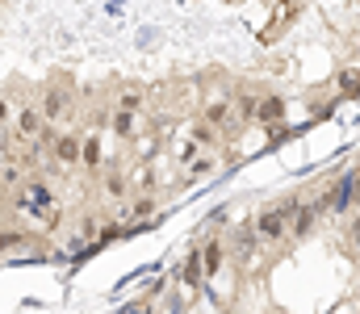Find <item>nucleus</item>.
I'll list each match as a JSON object with an SVG mask.
<instances>
[{"instance_id":"f257e3e1","label":"nucleus","mask_w":360,"mask_h":314,"mask_svg":"<svg viewBox=\"0 0 360 314\" xmlns=\"http://www.w3.org/2000/svg\"><path fill=\"white\" fill-rule=\"evenodd\" d=\"M38 109H42L46 126H68L76 117V89L68 80H46L38 93Z\"/></svg>"},{"instance_id":"f03ea898","label":"nucleus","mask_w":360,"mask_h":314,"mask_svg":"<svg viewBox=\"0 0 360 314\" xmlns=\"http://www.w3.org/2000/svg\"><path fill=\"white\" fill-rule=\"evenodd\" d=\"M252 230H256V239L264 243V247H281V243H289V218H285V209L281 206H264L252 214Z\"/></svg>"},{"instance_id":"7ed1b4c3","label":"nucleus","mask_w":360,"mask_h":314,"mask_svg":"<svg viewBox=\"0 0 360 314\" xmlns=\"http://www.w3.org/2000/svg\"><path fill=\"white\" fill-rule=\"evenodd\" d=\"M323 209H327L323 197H306V193H297V209H293V218H289V243L310 239L314 226H319V218H323Z\"/></svg>"},{"instance_id":"20e7f679","label":"nucleus","mask_w":360,"mask_h":314,"mask_svg":"<svg viewBox=\"0 0 360 314\" xmlns=\"http://www.w3.org/2000/svg\"><path fill=\"white\" fill-rule=\"evenodd\" d=\"M260 247H264V243L256 239L252 222H243V226H239V230H235V235L226 239V256H231V260H235V264H239L243 273H248V268H252V264L260 260Z\"/></svg>"},{"instance_id":"39448f33","label":"nucleus","mask_w":360,"mask_h":314,"mask_svg":"<svg viewBox=\"0 0 360 314\" xmlns=\"http://www.w3.org/2000/svg\"><path fill=\"white\" fill-rule=\"evenodd\" d=\"M42 130H46V117H42L38 101H17V113H13V134H17L21 143H34Z\"/></svg>"},{"instance_id":"423d86ee","label":"nucleus","mask_w":360,"mask_h":314,"mask_svg":"<svg viewBox=\"0 0 360 314\" xmlns=\"http://www.w3.org/2000/svg\"><path fill=\"white\" fill-rule=\"evenodd\" d=\"M201 117L214 126V130H222V134H235L243 122H239V113H235V101L231 97H210V101L201 105Z\"/></svg>"},{"instance_id":"0eeeda50","label":"nucleus","mask_w":360,"mask_h":314,"mask_svg":"<svg viewBox=\"0 0 360 314\" xmlns=\"http://www.w3.org/2000/svg\"><path fill=\"white\" fill-rule=\"evenodd\" d=\"M117 218H122V226H143V222H155V218H160V197H155L151 189H147V193H139L134 202L126 197Z\"/></svg>"},{"instance_id":"6e6552de","label":"nucleus","mask_w":360,"mask_h":314,"mask_svg":"<svg viewBox=\"0 0 360 314\" xmlns=\"http://www.w3.org/2000/svg\"><path fill=\"white\" fill-rule=\"evenodd\" d=\"M130 193H134V181H130V172H122V168H105V172H101V197H105V202L122 206Z\"/></svg>"},{"instance_id":"1a4fd4ad","label":"nucleus","mask_w":360,"mask_h":314,"mask_svg":"<svg viewBox=\"0 0 360 314\" xmlns=\"http://www.w3.org/2000/svg\"><path fill=\"white\" fill-rule=\"evenodd\" d=\"M226 260H231V256H226V239H222V235H205V239H201V268H205V281L218 277Z\"/></svg>"},{"instance_id":"9d476101","label":"nucleus","mask_w":360,"mask_h":314,"mask_svg":"<svg viewBox=\"0 0 360 314\" xmlns=\"http://www.w3.org/2000/svg\"><path fill=\"white\" fill-rule=\"evenodd\" d=\"M176 277H180V285L188 289V298H193V294L205 285V268H201V243H193V247H188V256L180 260V273H176Z\"/></svg>"},{"instance_id":"9b49d317","label":"nucleus","mask_w":360,"mask_h":314,"mask_svg":"<svg viewBox=\"0 0 360 314\" xmlns=\"http://www.w3.org/2000/svg\"><path fill=\"white\" fill-rule=\"evenodd\" d=\"M218 172V151H197L193 159H184L180 164V176L193 185V181H205V176H214Z\"/></svg>"},{"instance_id":"f8f14e48","label":"nucleus","mask_w":360,"mask_h":314,"mask_svg":"<svg viewBox=\"0 0 360 314\" xmlns=\"http://www.w3.org/2000/svg\"><path fill=\"white\" fill-rule=\"evenodd\" d=\"M139 122H143V113H130V109H113V105H109V134H113V138L130 143V138L139 134Z\"/></svg>"},{"instance_id":"ddd939ff","label":"nucleus","mask_w":360,"mask_h":314,"mask_svg":"<svg viewBox=\"0 0 360 314\" xmlns=\"http://www.w3.org/2000/svg\"><path fill=\"white\" fill-rule=\"evenodd\" d=\"M184 134H188V138H193L201 151H218V147H222V130H214V126H210L201 113H197V117L184 126Z\"/></svg>"},{"instance_id":"4468645a","label":"nucleus","mask_w":360,"mask_h":314,"mask_svg":"<svg viewBox=\"0 0 360 314\" xmlns=\"http://www.w3.org/2000/svg\"><path fill=\"white\" fill-rule=\"evenodd\" d=\"M289 117V105L281 93H264L260 97V109H256V126H281Z\"/></svg>"},{"instance_id":"2eb2a0df","label":"nucleus","mask_w":360,"mask_h":314,"mask_svg":"<svg viewBox=\"0 0 360 314\" xmlns=\"http://www.w3.org/2000/svg\"><path fill=\"white\" fill-rule=\"evenodd\" d=\"M25 176H30V168H25L21 159H13V155H0V193H17Z\"/></svg>"},{"instance_id":"dca6fc26","label":"nucleus","mask_w":360,"mask_h":314,"mask_svg":"<svg viewBox=\"0 0 360 314\" xmlns=\"http://www.w3.org/2000/svg\"><path fill=\"white\" fill-rule=\"evenodd\" d=\"M113 109H130V113H147V89L143 84H122L113 93Z\"/></svg>"},{"instance_id":"f3484780","label":"nucleus","mask_w":360,"mask_h":314,"mask_svg":"<svg viewBox=\"0 0 360 314\" xmlns=\"http://www.w3.org/2000/svg\"><path fill=\"white\" fill-rule=\"evenodd\" d=\"M34 243L30 230H0V260H13V256H25Z\"/></svg>"},{"instance_id":"a211bd4d","label":"nucleus","mask_w":360,"mask_h":314,"mask_svg":"<svg viewBox=\"0 0 360 314\" xmlns=\"http://www.w3.org/2000/svg\"><path fill=\"white\" fill-rule=\"evenodd\" d=\"M80 164L92 168V172H101V164H105V143H101V134H96V130L80 138Z\"/></svg>"},{"instance_id":"6ab92c4d","label":"nucleus","mask_w":360,"mask_h":314,"mask_svg":"<svg viewBox=\"0 0 360 314\" xmlns=\"http://www.w3.org/2000/svg\"><path fill=\"white\" fill-rule=\"evenodd\" d=\"M231 101H235V113H239L243 126H256V109H260V97L256 93H235Z\"/></svg>"},{"instance_id":"aec40b11","label":"nucleus","mask_w":360,"mask_h":314,"mask_svg":"<svg viewBox=\"0 0 360 314\" xmlns=\"http://www.w3.org/2000/svg\"><path fill=\"white\" fill-rule=\"evenodd\" d=\"M13 113H17V101L0 89V130H8V126H13Z\"/></svg>"},{"instance_id":"412c9836","label":"nucleus","mask_w":360,"mask_h":314,"mask_svg":"<svg viewBox=\"0 0 360 314\" xmlns=\"http://www.w3.org/2000/svg\"><path fill=\"white\" fill-rule=\"evenodd\" d=\"M76 230H80V235H84V239H89V243H96V230H101V218H96V214H84V218H80V226H76Z\"/></svg>"},{"instance_id":"4be33fe9","label":"nucleus","mask_w":360,"mask_h":314,"mask_svg":"<svg viewBox=\"0 0 360 314\" xmlns=\"http://www.w3.org/2000/svg\"><path fill=\"white\" fill-rule=\"evenodd\" d=\"M348 55H352V63H360V38L352 42V51H348Z\"/></svg>"}]
</instances>
